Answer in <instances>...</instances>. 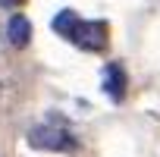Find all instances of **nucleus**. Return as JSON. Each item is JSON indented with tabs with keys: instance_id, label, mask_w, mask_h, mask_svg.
I'll use <instances>...</instances> for the list:
<instances>
[{
	"instance_id": "f257e3e1",
	"label": "nucleus",
	"mask_w": 160,
	"mask_h": 157,
	"mask_svg": "<svg viewBox=\"0 0 160 157\" xmlns=\"http://www.w3.org/2000/svg\"><path fill=\"white\" fill-rule=\"evenodd\" d=\"M28 141L35 148H41V151H69L72 148V138L63 129H57V126H38V129H32Z\"/></svg>"
},
{
	"instance_id": "f03ea898",
	"label": "nucleus",
	"mask_w": 160,
	"mask_h": 157,
	"mask_svg": "<svg viewBox=\"0 0 160 157\" xmlns=\"http://www.w3.org/2000/svg\"><path fill=\"white\" fill-rule=\"evenodd\" d=\"M78 47H85V50H101L107 44V22L101 19H88V22H78L75 28V38H72Z\"/></svg>"
},
{
	"instance_id": "7ed1b4c3",
	"label": "nucleus",
	"mask_w": 160,
	"mask_h": 157,
	"mask_svg": "<svg viewBox=\"0 0 160 157\" xmlns=\"http://www.w3.org/2000/svg\"><path fill=\"white\" fill-rule=\"evenodd\" d=\"M104 91L113 101H122V94H126V69L119 63H107V69H104Z\"/></svg>"
},
{
	"instance_id": "20e7f679",
	"label": "nucleus",
	"mask_w": 160,
	"mask_h": 157,
	"mask_svg": "<svg viewBox=\"0 0 160 157\" xmlns=\"http://www.w3.org/2000/svg\"><path fill=\"white\" fill-rule=\"evenodd\" d=\"M7 38H10L13 47H25V44L32 41V22H28L25 16H10V22H7Z\"/></svg>"
},
{
	"instance_id": "39448f33",
	"label": "nucleus",
	"mask_w": 160,
	"mask_h": 157,
	"mask_svg": "<svg viewBox=\"0 0 160 157\" xmlns=\"http://www.w3.org/2000/svg\"><path fill=\"white\" fill-rule=\"evenodd\" d=\"M78 22H82V19H78L72 10H60L53 19H50V28L57 32V35H63V38H75V28H78Z\"/></svg>"
},
{
	"instance_id": "423d86ee",
	"label": "nucleus",
	"mask_w": 160,
	"mask_h": 157,
	"mask_svg": "<svg viewBox=\"0 0 160 157\" xmlns=\"http://www.w3.org/2000/svg\"><path fill=\"white\" fill-rule=\"evenodd\" d=\"M3 7H16V3H22V0H0Z\"/></svg>"
}]
</instances>
